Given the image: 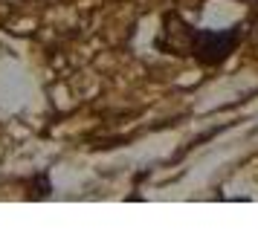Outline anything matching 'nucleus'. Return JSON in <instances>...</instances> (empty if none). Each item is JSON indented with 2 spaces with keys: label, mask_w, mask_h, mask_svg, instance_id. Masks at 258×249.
I'll list each match as a JSON object with an SVG mask.
<instances>
[{
  "label": "nucleus",
  "mask_w": 258,
  "mask_h": 249,
  "mask_svg": "<svg viewBox=\"0 0 258 249\" xmlns=\"http://www.w3.org/2000/svg\"><path fill=\"white\" fill-rule=\"evenodd\" d=\"M244 29L229 26V29H195L186 21H180L177 15H168L160 35V49L174 52V55H191L203 67H218L235 52L241 44Z\"/></svg>",
  "instance_id": "f257e3e1"
}]
</instances>
